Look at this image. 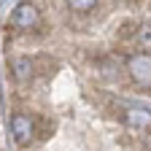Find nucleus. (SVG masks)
Returning <instances> with one entry per match:
<instances>
[{
	"instance_id": "20e7f679",
	"label": "nucleus",
	"mask_w": 151,
	"mask_h": 151,
	"mask_svg": "<svg viewBox=\"0 0 151 151\" xmlns=\"http://www.w3.org/2000/svg\"><path fill=\"white\" fill-rule=\"evenodd\" d=\"M8 68H11V76L19 81V84H27V81H32V76H35V68H32V57H14V60L8 62Z\"/></svg>"
},
{
	"instance_id": "1a4fd4ad",
	"label": "nucleus",
	"mask_w": 151,
	"mask_h": 151,
	"mask_svg": "<svg viewBox=\"0 0 151 151\" xmlns=\"http://www.w3.org/2000/svg\"><path fill=\"white\" fill-rule=\"evenodd\" d=\"M135 43L140 49H151V24H140V30L135 35Z\"/></svg>"
},
{
	"instance_id": "f257e3e1",
	"label": "nucleus",
	"mask_w": 151,
	"mask_h": 151,
	"mask_svg": "<svg viewBox=\"0 0 151 151\" xmlns=\"http://www.w3.org/2000/svg\"><path fill=\"white\" fill-rule=\"evenodd\" d=\"M11 27H16V30H32L35 24H38V8L32 6V3H19L14 11H11Z\"/></svg>"
},
{
	"instance_id": "6e6552de",
	"label": "nucleus",
	"mask_w": 151,
	"mask_h": 151,
	"mask_svg": "<svg viewBox=\"0 0 151 151\" xmlns=\"http://www.w3.org/2000/svg\"><path fill=\"white\" fill-rule=\"evenodd\" d=\"M138 30H140V24H135V22H124V24L119 27L116 38H119V41H129V38L138 35Z\"/></svg>"
},
{
	"instance_id": "7ed1b4c3",
	"label": "nucleus",
	"mask_w": 151,
	"mask_h": 151,
	"mask_svg": "<svg viewBox=\"0 0 151 151\" xmlns=\"http://www.w3.org/2000/svg\"><path fill=\"white\" fill-rule=\"evenodd\" d=\"M127 70L138 84H151V57L148 54H129Z\"/></svg>"
},
{
	"instance_id": "0eeeda50",
	"label": "nucleus",
	"mask_w": 151,
	"mask_h": 151,
	"mask_svg": "<svg viewBox=\"0 0 151 151\" xmlns=\"http://www.w3.org/2000/svg\"><path fill=\"white\" fill-rule=\"evenodd\" d=\"M124 122H127L129 127L148 129V127H151V113H148V111H143V108H129V111L124 113Z\"/></svg>"
},
{
	"instance_id": "423d86ee",
	"label": "nucleus",
	"mask_w": 151,
	"mask_h": 151,
	"mask_svg": "<svg viewBox=\"0 0 151 151\" xmlns=\"http://www.w3.org/2000/svg\"><path fill=\"white\" fill-rule=\"evenodd\" d=\"M32 68H35L38 76H46V78H49V76L57 73L60 65H57V60H54L51 54H38V57H32Z\"/></svg>"
},
{
	"instance_id": "f03ea898",
	"label": "nucleus",
	"mask_w": 151,
	"mask_h": 151,
	"mask_svg": "<svg viewBox=\"0 0 151 151\" xmlns=\"http://www.w3.org/2000/svg\"><path fill=\"white\" fill-rule=\"evenodd\" d=\"M11 135L16 140V146H30L32 143V119L27 113H14L11 116Z\"/></svg>"
},
{
	"instance_id": "9d476101",
	"label": "nucleus",
	"mask_w": 151,
	"mask_h": 151,
	"mask_svg": "<svg viewBox=\"0 0 151 151\" xmlns=\"http://www.w3.org/2000/svg\"><path fill=\"white\" fill-rule=\"evenodd\" d=\"M73 11H92L94 6H97V3H94V0H73V3H68Z\"/></svg>"
},
{
	"instance_id": "39448f33",
	"label": "nucleus",
	"mask_w": 151,
	"mask_h": 151,
	"mask_svg": "<svg viewBox=\"0 0 151 151\" xmlns=\"http://www.w3.org/2000/svg\"><path fill=\"white\" fill-rule=\"evenodd\" d=\"M54 129H57V122L51 116H46V113H35L32 116V135L38 140H49L54 135Z\"/></svg>"
}]
</instances>
